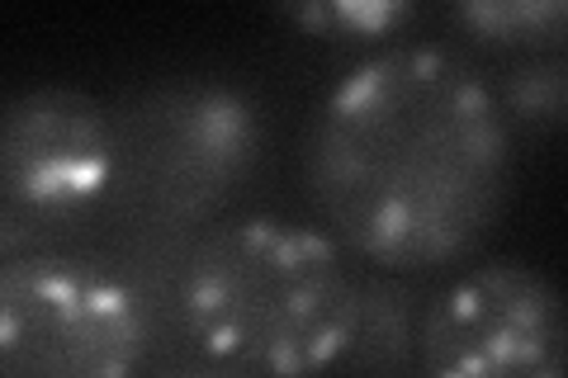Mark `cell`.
<instances>
[{
	"label": "cell",
	"mask_w": 568,
	"mask_h": 378,
	"mask_svg": "<svg viewBox=\"0 0 568 378\" xmlns=\"http://www.w3.org/2000/svg\"><path fill=\"white\" fill-rule=\"evenodd\" d=\"M114 194L148 227H200L252 185L265 156L261 104L233 81L190 76L133 90L110 110Z\"/></svg>",
	"instance_id": "cell-3"
},
{
	"label": "cell",
	"mask_w": 568,
	"mask_h": 378,
	"mask_svg": "<svg viewBox=\"0 0 568 378\" xmlns=\"http://www.w3.org/2000/svg\"><path fill=\"white\" fill-rule=\"evenodd\" d=\"M564 298L545 269L484 260L422 317L426 378H564Z\"/></svg>",
	"instance_id": "cell-6"
},
{
	"label": "cell",
	"mask_w": 568,
	"mask_h": 378,
	"mask_svg": "<svg viewBox=\"0 0 568 378\" xmlns=\"http://www.w3.org/2000/svg\"><path fill=\"white\" fill-rule=\"evenodd\" d=\"M517 180V133L484 71L446 48L394 43L327 90L308 190L327 237L384 275L474 256Z\"/></svg>",
	"instance_id": "cell-1"
},
{
	"label": "cell",
	"mask_w": 568,
	"mask_h": 378,
	"mask_svg": "<svg viewBox=\"0 0 568 378\" xmlns=\"http://www.w3.org/2000/svg\"><path fill=\"white\" fill-rule=\"evenodd\" d=\"M162 378H252V374H237V369H227V365H185V369H171Z\"/></svg>",
	"instance_id": "cell-11"
},
{
	"label": "cell",
	"mask_w": 568,
	"mask_h": 378,
	"mask_svg": "<svg viewBox=\"0 0 568 378\" xmlns=\"http://www.w3.org/2000/svg\"><path fill=\"white\" fill-rule=\"evenodd\" d=\"M284 24L332 43H388L417 20L403 0H323V6H284Z\"/></svg>",
	"instance_id": "cell-9"
},
{
	"label": "cell",
	"mask_w": 568,
	"mask_h": 378,
	"mask_svg": "<svg viewBox=\"0 0 568 378\" xmlns=\"http://www.w3.org/2000/svg\"><path fill=\"white\" fill-rule=\"evenodd\" d=\"M152 317L119 269L77 251L0 265V378H142Z\"/></svg>",
	"instance_id": "cell-4"
},
{
	"label": "cell",
	"mask_w": 568,
	"mask_h": 378,
	"mask_svg": "<svg viewBox=\"0 0 568 378\" xmlns=\"http://www.w3.org/2000/svg\"><path fill=\"white\" fill-rule=\"evenodd\" d=\"M110 194V104L58 81L0 100V265L33 251H62Z\"/></svg>",
	"instance_id": "cell-5"
},
{
	"label": "cell",
	"mask_w": 568,
	"mask_h": 378,
	"mask_svg": "<svg viewBox=\"0 0 568 378\" xmlns=\"http://www.w3.org/2000/svg\"><path fill=\"white\" fill-rule=\"evenodd\" d=\"M417 298L403 279L384 275H361V289H355V321H351V346L342 365L355 374H398L417 359Z\"/></svg>",
	"instance_id": "cell-7"
},
{
	"label": "cell",
	"mask_w": 568,
	"mask_h": 378,
	"mask_svg": "<svg viewBox=\"0 0 568 378\" xmlns=\"http://www.w3.org/2000/svg\"><path fill=\"white\" fill-rule=\"evenodd\" d=\"M450 24L493 52L540 58V52H564L568 10L564 0H474L450 10Z\"/></svg>",
	"instance_id": "cell-8"
},
{
	"label": "cell",
	"mask_w": 568,
	"mask_h": 378,
	"mask_svg": "<svg viewBox=\"0 0 568 378\" xmlns=\"http://www.w3.org/2000/svg\"><path fill=\"white\" fill-rule=\"evenodd\" d=\"M497 104L511 129H530V133H555L564 123V104H568V67L564 52H540V58H521L507 71V81L493 90Z\"/></svg>",
	"instance_id": "cell-10"
},
{
	"label": "cell",
	"mask_w": 568,
	"mask_h": 378,
	"mask_svg": "<svg viewBox=\"0 0 568 378\" xmlns=\"http://www.w3.org/2000/svg\"><path fill=\"white\" fill-rule=\"evenodd\" d=\"M361 275L327 232L252 213L181 256L175 313L204 359L252 378H317L351 346Z\"/></svg>",
	"instance_id": "cell-2"
}]
</instances>
